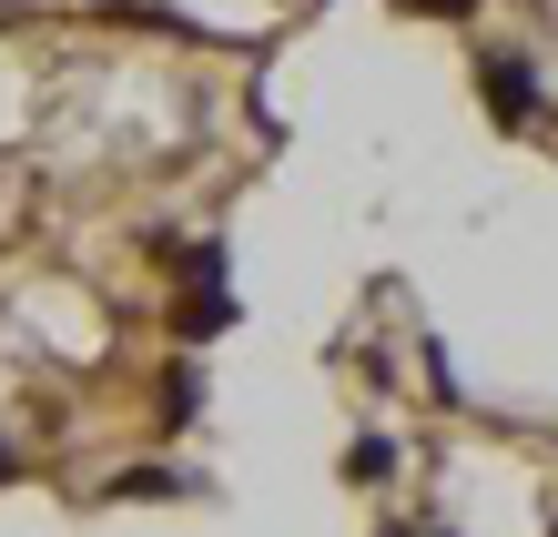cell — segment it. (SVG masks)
Masks as SVG:
<instances>
[{
    "mask_svg": "<svg viewBox=\"0 0 558 537\" xmlns=\"http://www.w3.org/2000/svg\"><path fill=\"white\" fill-rule=\"evenodd\" d=\"M376 537H426V527H376Z\"/></svg>",
    "mask_w": 558,
    "mask_h": 537,
    "instance_id": "obj_8",
    "label": "cell"
},
{
    "mask_svg": "<svg viewBox=\"0 0 558 537\" xmlns=\"http://www.w3.org/2000/svg\"><path fill=\"white\" fill-rule=\"evenodd\" d=\"M11 477H21V456H11V447H0V487H11Z\"/></svg>",
    "mask_w": 558,
    "mask_h": 537,
    "instance_id": "obj_7",
    "label": "cell"
},
{
    "mask_svg": "<svg viewBox=\"0 0 558 537\" xmlns=\"http://www.w3.org/2000/svg\"><path fill=\"white\" fill-rule=\"evenodd\" d=\"M477 91H487V122H498V132H529V122H538V72H529V51H487V61H477Z\"/></svg>",
    "mask_w": 558,
    "mask_h": 537,
    "instance_id": "obj_1",
    "label": "cell"
},
{
    "mask_svg": "<svg viewBox=\"0 0 558 537\" xmlns=\"http://www.w3.org/2000/svg\"><path fill=\"white\" fill-rule=\"evenodd\" d=\"M345 477H355V487L397 477V447H386V436H355V447H345Z\"/></svg>",
    "mask_w": 558,
    "mask_h": 537,
    "instance_id": "obj_5",
    "label": "cell"
},
{
    "mask_svg": "<svg viewBox=\"0 0 558 537\" xmlns=\"http://www.w3.org/2000/svg\"><path fill=\"white\" fill-rule=\"evenodd\" d=\"M193 416H204V376H193V365H173V376L153 386V426L173 436V426H193Z\"/></svg>",
    "mask_w": 558,
    "mask_h": 537,
    "instance_id": "obj_2",
    "label": "cell"
},
{
    "mask_svg": "<svg viewBox=\"0 0 558 537\" xmlns=\"http://www.w3.org/2000/svg\"><path fill=\"white\" fill-rule=\"evenodd\" d=\"M407 11H426V21H468L477 0H407Z\"/></svg>",
    "mask_w": 558,
    "mask_h": 537,
    "instance_id": "obj_6",
    "label": "cell"
},
{
    "mask_svg": "<svg viewBox=\"0 0 558 537\" xmlns=\"http://www.w3.org/2000/svg\"><path fill=\"white\" fill-rule=\"evenodd\" d=\"M112 497L153 508V497H183V477H173V466H122V477H112Z\"/></svg>",
    "mask_w": 558,
    "mask_h": 537,
    "instance_id": "obj_4",
    "label": "cell"
},
{
    "mask_svg": "<svg viewBox=\"0 0 558 537\" xmlns=\"http://www.w3.org/2000/svg\"><path fill=\"white\" fill-rule=\"evenodd\" d=\"M223 325H234V294H223V284H193V305H183V325H173V334H183V345H214Z\"/></svg>",
    "mask_w": 558,
    "mask_h": 537,
    "instance_id": "obj_3",
    "label": "cell"
},
{
    "mask_svg": "<svg viewBox=\"0 0 558 537\" xmlns=\"http://www.w3.org/2000/svg\"><path fill=\"white\" fill-rule=\"evenodd\" d=\"M548 537H558V527H548Z\"/></svg>",
    "mask_w": 558,
    "mask_h": 537,
    "instance_id": "obj_9",
    "label": "cell"
}]
</instances>
